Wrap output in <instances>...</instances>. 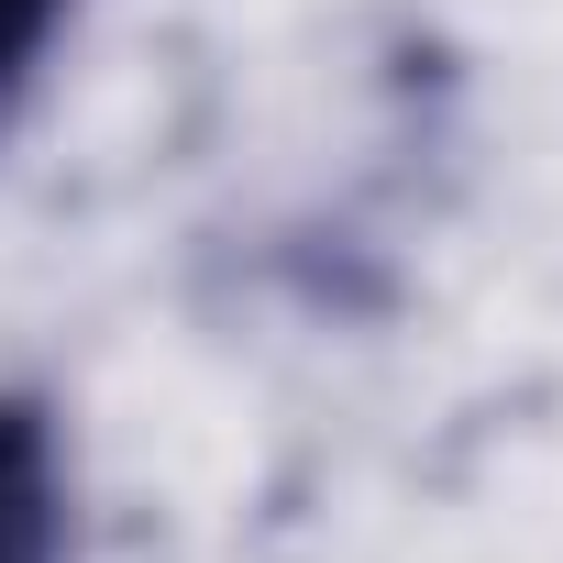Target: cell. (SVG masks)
<instances>
[{
    "instance_id": "1",
    "label": "cell",
    "mask_w": 563,
    "mask_h": 563,
    "mask_svg": "<svg viewBox=\"0 0 563 563\" xmlns=\"http://www.w3.org/2000/svg\"><path fill=\"white\" fill-rule=\"evenodd\" d=\"M0 563H67V453L45 398H0Z\"/></svg>"
},
{
    "instance_id": "2",
    "label": "cell",
    "mask_w": 563,
    "mask_h": 563,
    "mask_svg": "<svg viewBox=\"0 0 563 563\" xmlns=\"http://www.w3.org/2000/svg\"><path fill=\"white\" fill-rule=\"evenodd\" d=\"M56 23H67V0H0V133H12V111H23V89H34Z\"/></svg>"
}]
</instances>
